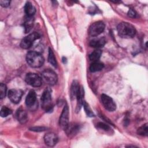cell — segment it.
Instances as JSON below:
<instances>
[{"label": "cell", "mask_w": 148, "mask_h": 148, "mask_svg": "<svg viewBox=\"0 0 148 148\" xmlns=\"http://www.w3.org/2000/svg\"><path fill=\"white\" fill-rule=\"evenodd\" d=\"M118 34L122 38H132L136 34L135 27L129 23L121 22L117 27Z\"/></svg>", "instance_id": "obj_1"}, {"label": "cell", "mask_w": 148, "mask_h": 148, "mask_svg": "<svg viewBox=\"0 0 148 148\" xmlns=\"http://www.w3.org/2000/svg\"><path fill=\"white\" fill-rule=\"evenodd\" d=\"M26 61L30 66L32 68H39L44 63V58L39 53L31 51L27 54Z\"/></svg>", "instance_id": "obj_2"}, {"label": "cell", "mask_w": 148, "mask_h": 148, "mask_svg": "<svg viewBox=\"0 0 148 148\" xmlns=\"http://www.w3.org/2000/svg\"><path fill=\"white\" fill-rule=\"evenodd\" d=\"M41 105L42 108L46 112H50L52 110V99H51V92L50 89H46L41 97Z\"/></svg>", "instance_id": "obj_3"}, {"label": "cell", "mask_w": 148, "mask_h": 148, "mask_svg": "<svg viewBox=\"0 0 148 148\" xmlns=\"http://www.w3.org/2000/svg\"><path fill=\"white\" fill-rule=\"evenodd\" d=\"M42 79L45 82L51 86L54 85L58 80L56 72L50 69H45L42 72Z\"/></svg>", "instance_id": "obj_4"}, {"label": "cell", "mask_w": 148, "mask_h": 148, "mask_svg": "<svg viewBox=\"0 0 148 148\" xmlns=\"http://www.w3.org/2000/svg\"><path fill=\"white\" fill-rule=\"evenodd\" d=\"M39 38L40 35L38 32H34L33 33H31L22 39L20 43V46L23 49H27L31 47L33 45L34 41L39 39Z\"/></svg>", "instance_id": "obj_5"}, {"label": "cell", "mask_w": 148, "mask_h": 148, "mask_svg": "<svg viewBox=\"0 0 148 148\" xmlns=\"http://www.w3.org/2000/svg\"><path fill=\"white\" fill-rule=\"evenodd\" d=\"M25 80L28 84L35 87H40L42 84V77L34 73H27L25 76Z\"/></svg>", "instance_id": "obj_6"}, {"label": "cell", "mask_w": 148, "mask_h": 148, "mask_svg": "<svg viewBox=\"0 0 148 148\" xmlns=\"http://www.w3.org/2000/svg\"><path fill=\"white\" fill-rule=\"evenodd\" d=\"M105 24L102 21H96L90 26L88 34L91 36H97L103 32L105 29Z\"/></svg>", "instance_id": "obj_7"}, {"label": "cell", "mask_w": 148, "mask_h": 148, "mask_svg": "<svg viewBox=\"0 0 148 148\" xmlns=\"http://www.w3.org/2000/svg\"><path fill=\"white\" fill-rule=\"evenodd\" d=\"M101 101L104 108L109 112H113L116 109V105L113 99L106 94H102L101 96Z\"/></svg>", "instance_id": "obj_8"}, {"label": "cell", "mask_w": 148, "mask_h": 148, "mask_svg": "<svg viewBox=\"0 0 148 148\" xmlns=\"http://www.w3.org/2000/svg\"><path fill=\"white\" fill-rule=\"evenodd\" d=\"M59 124L64 130L69 124V109L66 104L64 106L60 117Z\"/></svg>", "instance_id": "obj_9"}, {"label": "cell", "mask_w": 148, "mask_h": 148, "mask_svg": "<svg viewBox=\"0 0 148 148\" xmlns=\"http://www.w3.org/2000/svg\"><path fill=\"white\" fill-rule=\"evenodd\" d=\"M23 91L20 89H11L8 92V98L14 103H18L23 96Z\"/></svg>", "instance_id": "obj_10"}, {"label": "cell", "mask_w": 148, "mask_h": 148, "mask_svg": "<svg viewBox=\"0 0 148 148\" xmlns=\"http://www.w3.org/2000/svg\"><path fill=\"white\" fill-rule=\"evenodd\" d=\"M44 140L46 145L49 146L53 147L57 143L58 136L53 132H49L44 136Z\"/></svg>", "instance_id": "obj_11"}, {"label": "cell", "mask_w": 148, "mask_h": 148, "mask_svg": "<svg viewBox=\"0 0 148 148\" xmlns=\"http://www.w3.org/2000/svg\"><path fill=\"white\" fill-rule=\"evenodd\" d=\"M36 95L34 90H30L25 98V104L27 106H32L36 102Z\"/></svg>", "instance_id": "obj_12"}, {"label": "cell", "mask_w": 148, "mask_h": 148, "mask_svg": "<svg viewBox=\"0 0 148 148\" xmlns=\"http://www.w3.org/2000/svg\"><path fill=\"white\" fill-rule=\"evenodd\" d=\"M84 88L82 86H80L79 90L78 91V92L76 95V99H77V110L79 111L82 106L83 105V103L84 102Z\"/></svg>", "instance_id": "obj_13"}, {"label": "cell", "mask_w": 148, "mask_h": 148, "mask_svg": "<svg viewBox=\"0 0 148 148\" xmlns=\"http://www.w3.org/2000/svg\"><path fill=\"white\" fill-rule=\"evenodd\" d=\"M34 24V18L33 16H27L24 23V31L25 33L29 32L32 28Z\"/></svg>", "instance_id": "obj_14"}, {"label": "cell", "mask_w": 148, "mask_h": 148, "mask_svg": "<svg viewBox=\"0 0 148 148\" xmlns=\"http://www.w3.org/2000/svg\"><path fill=\"white\" fill-rule=\"evenodd\" d=\"M80 86L77 80H73L70 89V96L72 99L76 98V95L79 90Z\"/></svg>", "instance_id": "obj_15"}, {"label": "cell", "mask_w": 148, "mask_h": 148, "mask_svg": "<svg viewBox=\"0 0 148 148\" xmlns=\"http://www.w3.org/2000/svg\"><path fill=\"white\" fill-rule=\"evenodd\" d=\"M106 43V40L104 38H101L97 39H94L90 41V46L99 49L100 47H102Z\"/></svg>", "instance_id": "obj_16"}, {"label": "cell", "mask_w": 148, "mask_h": 148, "mask_svg": "<svg viewBox=\"0 0 148 148\" xmlns=\"http://www.w3.org/2000/svg\"><path fill=\"white\" fill-rule=\"evenodd\" d=\"M24 11L27 16H33L36 12V9L31 2H27L24 6Z\"/></svg>", "instance_id": "obj_17"}, {"label": "cell", "mask_w": 148, "mask_h": 148, "mask_svg": "<svg viewBox=\"0 0 148 148\" xmlns=\"http://www.w3.org/2000/svg\"><path fill=\"white\" fill-rule=\"evenodd\" d=\"M16 117L18 121L22 124L25 123L28 120V116L26 112L21 109H18L17 112Z\"/></svg>", "instance_id": "obj_18"}, {"label": "cell", "mask_w": 148, "mask_h": 148, "mask_svg": "<svg viewBox=\"0 0 148 148\" xmlns=\"http://www.w3.org/2000/svg\"><path fill=\"white\" fill-rule=\"evenodd\" d=\"M104 68V65L103 63L100 62L95 61L90 66V71L91 72H95L101 71Z\"/></svg>", "instance_id": "obj_19"}, {"label": "cell", "mask_w": 148, "mask_h": 148, "mask_svg": "<svg viewBox=\"0 0 148 148\" xmlns=\"http://www.w3.org/2000/svg\"><path fill=\"white\" fill-rule=\"evenodd\" d=\"M101 54H102V51L100 49H97L95 50L94 51H92L89 55V58L92 61H94V62L97 61L101 57Z\"/></svg>", "instance_id": "obj_20"}, {"label": "cell", "mask_w": 148, "mask_h": 148, "mask_svg": "<svg viewBox=\"0 0 148 148\" xmlns=\"http://www.w3.org/2000/svg\"><path fill=\"white\" fill-rule=\"evenodd\" d=\"M48 61L50 64H51L53 66L56 67L57 65L56 58L55 57V56L52 51V50L49 48V55H48Z\"/></svg>", "instance_id": "obj_21"}, {"label": "cell", "mask_w": 148, "mask_h": 148, "mask_svg": "<svg viewBox=\"0 0 148 148\" xmlns=\"http://www.w3.org/2000/svg\"><path fill=\"white\" fill-rule=\"evenodd\" d=\"M137 133L138 134V135H140L142 136H147V134H148L147 124L146 123L142 125L141 127H140L137 130Z\"/></svg>", "instance_id": "obj_22"}, {"label": "cell", "mask_w": 148, "mask_h": 148, "mask_svg": "<svg viewBox=\"0 0 148 148\" xmlns=\"http://www.w3.org/2000/svg\"><path fill=\"white\" fill-rule=\"evenodd\" d=\"M83 106L84 107L86 113L87 114V115L88 117H94V114L92 112L91 108L90 107L89 105L86 101H84V102L83 103Z\"/></svg>", "instance_id": "obj_23"}, {"label": "cell", "mask_w": 148, "mask_h": 148, "mask_svg": "<svg viewBox=\"0 0 148 148\" xmlns=\"http://www.w3.org/2000/svg\"><path fill=\"white\" fill-rule=\"evenodd\" d=\"M12 113V111L10 109H9V108L6 107V106H3L1 108V112H0V114L1 116L2 117H7L8 116L11 114Z\"/></svg>", "instance_id": "obj_24"}, {"label": "cell", "mask_w": 148, "mask_h": 148, "mask_svg": "<svg viewBox=\"0 0 148 148\" xmlns=\"http://www.w3.org/2000/svg\"><path fill=\"white\" fill-rule=\"evenodd\" d=\"M6 86L3 83H1L0 84V98L1 99L5 97L6 94Z\"/></svg>", "instance_id": "obj_25"}, {"label": "cell", "mask_w": 148, "mask_h": 148, "mask_svg": "<svg viewBox=\"0 0 148 148\" xmlns=\"http://www.w3.org/2000/svg\"><path fill=\"white\" fill-rule=\"evenodd\" d=\"M97 127L101 129H102L105 131H109L110 130L109 126L103 123H102V122H100V123H98V124H97Z\"/></svg>", "instance_id": "obj_26"}, {"label": "cell", "mask_w": 148, "mask_h": 148, "mask_svg": "<svg viewBox=\"0 0 148 148\" xmlns=\"http://www.w3.org/2000/svg\"><path fill=\"white\" fill-rule=\"evenodd\" d=\"M47 129V128L44 127H35L30 128V130L34 131H37V132H40V131H45Z\"/></svg>", "instance_id": "obj_27"}, {"label": "cell", "mask_w": 148, "mask_h": 148, "mask_svg": "<svg viewBox=\"0 0 148 148\" xmlns=\"http://www.w3.org/2000/svg\"><path fill=\"white\" fill-rule=\"evenodd\" d=\"M10 1H8V0H1L0 1V4L2 7L4 8H6L8 7L10 5Z\"/></svg>", "instance_id": "obj_28"}, {"label": "cell", "mask_w": 148, "mask_h": 148, "mask_svg": "<svg viewBox=\"0 0 148 148\" xmlns=\"http://www.w3.org/2000/svg\"><path fill=\"white\" fill-rule=\"evenodd\" d=\"M136 13L135 10H134L133 9H130L129 10H128V16L130 17H132V18H135L136 17Z\"/></svg>", "instance_id": "obj_29"}]
</instances>
